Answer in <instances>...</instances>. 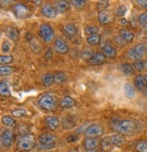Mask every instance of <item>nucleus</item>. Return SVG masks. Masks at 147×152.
<instances>
[{
    "instance_id": "1",
    "label": "nucleus",
    "mask_w": 147,
    "mask_h": 152,
    "mask_svg": "<svg viewBox=\"0 0 147 152\" xmlns=\"http://www.w3.org/2000/svg\"><path fill=\"white\" fill-rule=\"evenodd\" d=\"M111 127L117 131L119 134L123 136H129L135 132L136 124L130 119H122V120H113Z\"/></svg>"
},
{
    "instance_id": "2",
    "label": "nucleus",
    "mask_w": 147,
    "mask_h": 152,
    "mask_svg": "<svg viewBox=\"0 0 147 152\" xmlns=\"http://www.w3.org/2000/svg\"><path fill=\"white\" fill-rule=\"evenodd\" d=\"M38 106L48 112H54L58 107L57 98L53 94H45L38 100Z\"/></svg>"
},
{
    "instance_id": "3",
    "label": "nucleus",
    "mask_w": 147,
    "mask_h": 152,
    "mask_svg": "<svg viewBox=\"0 0 147 152\" xmlns=\"http://www.w3.org/2000/svg\"><path fill=\"white\" fill-rule=\"evenodd\" d=\"M35 146V136L32 134H26L19 137L17 144V149L20 152L30 151Z\"/></svg>"
},
{
    "instance_id": "4",
    "label": "nucleus",
    "mask_w": 147,
    "mask_h": 152,
    "mask_svg": "<svg viewBox=\"0 0 147 152\" xmlns=\"http://www.w3.org/2000/svg\"><path fill=\"white\" fill-rule=\"evenodd\" d=\"M147 55V44H138L133 47L128 52L127 56L132 59L135 61L142 60Z\"/></svg>"
},
{
    "instance_id": "5",
    "label": "nucleus",
    "mask_w": 147,
    "mask_h": 152,
    "mask_svg": "<svg viewBox=\"0 0 147 152\" xmlns=\"http://www.w3.org/2000/svg\"><path fill=\"white\" fill-rule=\"evenodd\" d=\"M57 140V137L52 134H43L39 136L38 141L40 144V149H51L55 147Z\"/></svg>"
},
{
    "instance_id": "6",
    "label": "nucleus",
    "mask_w": 147,
    "mask_h": 152,
    "mask_svg": "<svg viewBox=\"0 0 147 152\" xmlns=\"http://www.w3.org/2000/svg\"><path fill=\"white\" fill-rule=\"evenodd\" d=\"M39 36L45 41L46 43H51L55 38V32L53 30L50 25L44 23L39 26L38 30Z\"/></svg>"
},
{
    "instance_id": "7",
    "label": "nucleus",
    "mask_w": 147,
    "mask_h": 152,
    "mask_svg": "<svg viewBox=\"0 0 147 152\" xmlns=\"http://www.w3.org/2000/svg\"><path fill=\"white\" fill-rule=\"evenodd\" d=\"M13 13L17 18H26L30 16V8L24 4H16L13 7Z\"/></svg>"
},
{
    "instance_id": "8",
    "label": "nucleus",
    "mask_w": 147,
    "mask_h": 152,
    "mask_svg": "<svg viewBox=\"0 0 147 152\" xmlns=\"http://www.w3.org/2000/svg\"><path fill=\"white\" fill-rule=\"evenodd\" d=\"M104 128L101 125H97V124L89 126V128L85 132V136L90 137H98L104 135Z\"/></svg>"
},
{
    "instance_id": "9",
    "label": "nucleus",
    "mask_w": 147,
    "mask_h": 152,
    "mask_svg": "<svg viewBox=\"0 0 147 152\" xmlns=\"http://www.w3.org/2000/svg\"><path fill=\"white\" fill-rule=\"evenodd\" d=\"M14 140V132L11 129H6L1 134V142L2 145L6 148H8L12 145Z\"/></svg>"
},
{
    "instance_id": "10",
    "label": "nucleus",
    "mask_w": 147,
    "mask_h": 152,
    "mask_svg": "<svg viewBox=\"0 0 147 152\" xmlns=\"http://www.w3.org/2000/svg\"><path fill=\"white\" fill-rule=\"evenodd\" d=\"M41 13H42V15L45 16L46 18H56L57 11H56V8L52 4L46 3L41 8Z\"/></svg>"
},
{
    "instance_id": "11",
    "label": "nucleus",
    "mask_w": 147,
    "mask_h": 152,
    "mask_svg": "<svg viewBox=\"0 0 147 152\" xmlns=\"http://www.w3.org/2000/svg\"><path fill=\"white\" fill-rule=\"evenodd\" d=\"M53 48H54V50L58 54H66L68 52L67 45H66L65 41L61 37H57L56 39Z\"/></svg>"
},
{
    "instance_id": "12",
    "label": "nucleus",
    "mask_w": 147,
    "mask_h": 152,
    "mask_svg": "<svg viewBox=\"0 0 147 152\" xmlns=\"http://www.w3.org/2000/svg\"><path fill=\"white\" fill-rule=\"evenodd\" d=\"M101 144V141L97 139V137H87L84 140V148L85 150H93V149H97L99 145Z\"/></svg>"
},
{
    "instance_id": "13",
    "label": "nucleus",
    "mask_w": 147,
    "mask_h": 152,
    "mask_svg": "<svg viewBox=\"0 0 147 152\" xmlns=\"http://www.w3.org/2000/svg\"><path fill=\"white\" fill-rule=\"evenodd\" d=\"M135 86L140 91H144L147 88V76L138 75L135 79Z\"/></svg>"
},
{
    "instance_id": "14",
    "label": "nucleus",
    "mask_w": 147,
    "mask_h": 152,
    "mask_svg": "<svg viewBox=\"0 0 147 152\" xmlns=\"http://www.w3.org/2000/svg\"><path fill=\"white\" fill-rule=\"evenodd\" d=\"M45 123L49 129L54 131L59 127V118L55 116H48L45 118Z\"/></svg>"
},
{
    "instance_id": "15",
    "label": "nucleus",
    "mask_w": 147,
    "mask_h": 152,
    "mask_svg": "<svg viewBox=\"0 0 147 152\" xmlns=\"http://www.w3.org/2000/svg\"><path fill=\"white\" fill-rule=\"evenodd\" d=\"M98 20L101 25H107L113 20L112 14L108 10L100 11L98 14Z\"/></svg>"
},
{
    "instance_id": "16",
    "label": "nucleus",
    "mask_w": 147,
    "mask_h": 152,
    "mask_svg": "<svg viewBox=\"0 0 147 152\" xmlns=\"http://www.w3.org/2000/svg\"><path fill=\"white\" fill-rule=\"evenodd\" d=\"M63 31L64 34L68 38H72L76 36L77 28L74 24H65L63 26Z\"/></svg>"
},
{
    "instance_id": "17",
    "label": "nucleus",
    "mask_w": 147,
    "mask_h": 152,
    "mask_svg": "<svg viewBox=\"0 0 147 152\" xmlns=\"http://www.w3.org/2000/svg\"><path fill=\"white\" fill-rule=\"evenodd\" d=\"M105 57L102 52H97L95 53L92 56V58L88 60V63L92 66H96V65H101L105 61Z\"/></svg>"
},
{
    "instance_id": "18",
    "label": "nucleus",
    "mask_w": 147,
    "mask_h": 152,
    "mask_svg": "<svg viewBox=\"0 0 147 152\" xmlns=\"http://www.w3.org/2000/svg\"><path fill=\"white\" fill-rule=\"evenodd\" d=\"M102 53L104 54V56L105 58H114L116 56V49L111 45H105L102 48Z\"/></svg>"
},
{
    "instance_id": "19",
    "label": "nucleus",
    "mask_w": 147,
    "mask_h": 152,
    "mask_svg": "<svg viewBox=\"0 0 147 152\" xmlns=\"http://www.w3.org/2000/svg\"><path fill=\"white\" fill-rule=\"evenodd\" d=\"M60 107L64 109H67V108H71L75 105V100L71 98L69 96H66L60 101Z\"/></svg>"
},
{
    "instance_id": "20",
    "label": "nucleus",
    "mask_w": 147,
    "mask_h": 152,
    "mask_svg": "<svg viewBox=\"0 0 147 152\" xmlns=\"http://www.w3.org/2000/svg\"><path fill=\"white\" fill-rule=\"evenodd\" d=\"M6 34L8 38H10L13 41H17L19 37V33L17 28L13 26H8L6 28Z\"/></svg>"
},
{
    "instance_id": "21",
    "label": "nucleus",
    "mask_w": 147,
    "mask_h": 152,
    "mask_svg": "<svg viewBox=\"0 0 147 152\" xmlns=\"http://www.w3.org/2000/svg\"><path fill=\"white\" fill-rule=\"evenodd\" d=\"M120 69L125 76H132L135 74V67L129 63H124L120 66Z\"/></svg>"
},
{
    "instance_id": "22",
    "label": "nucleus",
    "mask_w": 147,
    "mask_h": 152,
    "mask_svg": "<svg viewBox=\"0 0 147 152\" xmlns=\"http://www.w3.org/2000/svg\"><path fill=\"white\" fill-rule=\"evenodd\" d=\"M119 36L121 37L126 43H130L135 38V35H133L131 31L126 29H121L119 32Z\"/></svg>"
},
{
    "instance_id": "23",
    "label": "nucleus",
    "mask_w": 147,
    "mask_h": 152,
    "mask_svg": "<svg viewBox=\"0 0 147 152\" xmlns=\"http://www.w3.org/2000/svg\"><path fill=\"white\" fill-rule=\"evenodd\" d=\"M110 140L114 144V146H117V147L122 146L125 143V137L121 134H114L113 136L110 137Z\"/></svg>"
},
{
    "instance_id": "24",
    "label": "nucleus",
    "mask_w": 147,
    "mask_h": 152,
    "mask_svg": "<svg viewBox=\"0 0 147 152\" xmlns=\"http://www.w3.org/2000/svg\"><path fill=\"white\" fill-rule=\"evenodd\" d=\"M124 91H125V94L128 99H133L135 96V88L133 85L129 84V83L125 84Z\"/></svg>"
},
{
    "instance_id": "25",
    "label": "nucleus",
    "mask_w": 147,
    "mask_h": 152,
    "mask_svg": "<svg viewBox=\"0 0 147 152\" xmlns=\"http://www.w3.org/2000/svg\"><path fill=\"white\" fill-rule=\"evenodd\" d=\"M54 83H55L54 75L51 73H47V74L44 75V77H42V84L46 88L51 87Z\"/></svg>"
},
{
    "instance_id": "26",
    "label": "nucleus",
    "mask_w": 147,
    "mask_h": 152,
    "mask_svg": "<svg viewBox=\"0 0 147 152\" xmlns=\"http://www.w3.org/2000/svg\"><path fill=\"white\" fill-rule=\"evenodd\" d=\"M100 146H101V149L103 151H109V150H111L113 148L114 144L112 143L110 137H105V139L101 140Z\"/></svg>"
},
{
    "instance_id": "27",
    "label": "nucleus",
    "mask_w": 147,
    "mask_h": 152,
    "mask_svg": "<svg viewBox=\"0 0 147 152\" xmlns=\"http://www.w3.org/2000/svg\"><path fill=\"white\" fill-rule=\"evenodd\" d=\"M54 78H55V83L57 85L64 84L66 81V76L63 71H56L54 74Z\"/></svg>"
},
{
    "instance_id": "28",
    "label": "nucleus",
    "mask_w": 147,
    "mask_h": 152,
    "mask_svg": "<svg viewBox=\"0 0 147 152\" xmlns=\"http://www.w3.org/2000/svg\"><path fill=\"white\" fill-rule=\"evenodd\" d=\"M56 9L60 13H64L70 9V4L67 1H57L56 2Z\"/></svg>"
},
{
    "instance_id": "29",
    "label": "nucleus",
    "mask_w": 147,
    "mask_h": 152,
    "mask_svg": "<svg viewBox=\"0 0 147 152\" xmlns=\"http://www.w3.org/2000/svg\"><path fill=\"white\" fill-rule=\"evenodd\" d=\"M0 93H1L2 96H11L9 88L5 81H1V83H0Z\"/></svg>"
},
{
    "instance_id": "30",
    "label": "nucleus",
    "mask_w": 147,
    "mask_h": 152,
    "mask_svg": "<svg viewBox=\"0 0 147 152\" xmlns=\"http://www.w3.org/2000/svg\"><path fill=\"white\" fill-rule=\"evenodd\" d=\"M101 41V36L96 34V35H93L89 36L87 37V43L91 46H96L100 43Z\"/></svg>"
},
{
    "instance_id": "31",
    "label": "nucleus",
    "mask_w": 147,
    "mask_h": 152,
    "mask_svg": "<svg viewBox=\"0 0 147 152\" xmlns=\"http://www.w3.org/2000/svg\"><path fill=\"white\" fill-rule=\"evenodd\" d=\"M2 123L4 125L7 126V127H10V128H15L16 127V121L14 118H12V117H9V116H3L2 118Z\"/></svg>"
},
{
    "instance_id": "32",
    "label": "nucleus",
    "mask_w": 147,
    "mask_h": 152,
    "mask_svg": "<svg viewBox=\"0 0 147 152\" xmlns=\"http://www.w3.org/2000/svg\"><path fill=\"white\" fill-rule=\"evenodd\" d=\"M15 71V68L10 66H0V74L1 76H8Z\"/></svg>"
},
{
    "instance_id": "33",
    "label": "nucleus",
    "mask_w": 147,
    "mask_h": 152,
    "mask_svg": "<svg viewBox=\"0 0 147 152\" xmlns=\"http://www.w3.org/2000/svg\"><path fill=\"white\" fill-rule=\"evenodd\" d=\"M135 149L137 152H147V141L140 140L135 145Z\"/></svg>"
},
{
    "instance_id": "34",
    "label": "nucleus",
    "mask_w": 147,
    "mask_h": 152,
    "mask_svg": "<svg viewBox=\"0 0 147 152\" xmlns=\"http://www.w3.org/2000/svg\"><path fill=\"white\" fill-rule=\"evenodd\" d=\"M11 115L12 117H15V118H21V117H25L28 115V112H26V110L23 108H17V109L13 110L11 112Z\"/></svg>"
},
{
    "instance_id": "35",
    "label": "nucleus",
    "mask_w": 147,
    "mask_h": 152,
    "mask_svg": "<svg viewBox=\"0 0 147 152\" xmlns=\"http://www.w3.org/2000/svg\"><path fill=\"white\" fill-rule=\"evenodd\" d=\"M85 34L89 35V36H93V35H96L99 31L98 27L95 26H88L85 27Z\"/></svg>"
},
{
    "instance_id": "36",
    "label": "nucleus",
    "mask_w": 147,
    "mask_h": 152,
    "mask_svg": "<svg viewBox=\"0 0 147 152\" xmlns=\"http://www.w3.org/2000/svg\"><path fill=\"white\" fill-rule=\"evenodd\" d=\"M133 67H135V69H136L137 71H144L146 70L145 69V61H143V60H140V61H135V63L133 64Z\"/></svg>"
},
{
    "instance_id": "37",
    "label": "nucleus",
    "mask_w": 147,
    "mask_h": 152,
    "mask_svg": "<svg viewBox=\"0 0 147 152\" xmlns=\"http://www.w3.org/2000/svg\"><path fill=\"white\" fill-rule=\"evenodd\" d=\"M70 2L76 8H84L86 5V1L85 0H71Z\"/></svg>"
},
{
    "instance_id": "38",
    "label": "nucleus",
    "mask_w": 147,
    "mask_h": 152,
    "mask_svg": "<svg viewBox=\"0 0 147 152\" xmlns=\"http://www.w3.org/2000/svg\"><path fill=\"white\" fill-rule=\"evenodd\" d=\"M138 22L142 26L147 27V13L141 14V15L138 17Z\"/></svg>"
},
{
    "instance_id": "39",
    "label": "nucleus",
    "mask_w": 147,
    "mask_h": 152,
    "mask_svg": "<svg viewBox=\"0 0 147 152\" xmlns=\"http://www.w3.org/2000/svg\"><path fill=\"white\" fill-rule=\"evenodd\" d=\"M93 51L90 49V48H85L84 51H83V54H82V58H84V59H87V60H89L91 58H92V56H93Z\"/></svg>"
},
{
    "instance_id": "40",
    "label": "nucleus",
    "mask_w": 147,
    "mask_h": 152,
    "mask_svg": "<svg viewBox=\"0 0 147 152\" xmlns=\"http://www.w3.org/2000/svg\"><path fill=\"white\" fill-rule=\"evenodd\" d=\"M13 61V57L12 56H1L0 57V63L2 65L9 64Z\"/></svg>"
},
{
    "instance_id": "41",
    "label": "nucleus",
    "mask_w": 147,
    "mask_h": 152,
    "mask_svg": "<svg viewBox=\"0 0 147 152\" xmlns=\"http://www.w3.org/2000/svg\"><path fill=\"white\" fill-rule=\"evenodd\" d=\"M125 13H126V7L124 5L118 7V8L116 9V15L118 17H124Z\"/></svg>"
},
{
    "instance_id": "42",
    "label": "nucleus",
    "mask_w": 147,
    "mask_h": 152,
    "mask_svg": "<svg viewBox=\"0 0 147 152\" xmlns=\"http://www.w3.org/2000/svg\"><path fill=\"white\" fill-rule=\"evenodd\" d=\"M114 42H115V44L116 45H118L119 47H125V44H126V42L121 37H114Z\"/></svg>"
},
{
    "instance_id": "43",
    "label": "nucleus",
    "mask_w": 147,
    "mask_h": 152,
    "mask_svg": "<svg viewBox=\"0 0 147 152\" xmlns=\"http://www.w3.org/2000/svg\"><path fill=\"white\" fill-rule=\"evenodd\" d=\"M108 5H109L108 1H99V2L97 3V7H98V8H99L101 11L106 10V7H108Z\"/></svg>"
},
{
    "instance_id": "44",
    "label": "nucleus",
    "mask_w": 147,
    "mask_h": 152,
    "mask_svg": "<svg viewBox=\"0 0 147 152\" xmlns=\"http://www.w3.org/2000/svg\"><path fill=\"white\" fill-rule=\"evenodd\" d=\"M79 140V136L77 134H71L67 137V142H75Z\"/></svg>"
},
{
    "instance_id": "45",
    "label": "nucleus",
    "mask_w": 147,
    "mask_h": 152,
    "mask_svg": "<svg viewBox=\"0 0 147 152\" xmlns=\"http://www.w3.org/2000/svg\"><path fill=\"white\" fill-rule=\"evenodd\" d=\"M10 50V44L9 42H7V41H5V42L2 44V51L7 53Z\"/></svg>"
},
{
    "instance_id": "46",
    "label": "nucleus",
    "mask_w": 147,
    "mask_h": 152,
    "mask_svg": "<svg viewBox=\"0 0 147 152\" xmlns=\"http://www.w3.org/2000/svg\"><path fill=\"white\" fill-rule=\"evenodd\" d=\"M137 4H139L142 7L147 10V0H137Z\"/></svg>"
},
{
    "instance_id": "47",
    "label": "nucleus",
    "mask_w": 147,
    "mask_h": 152,
    "mask_svg": "<svg viewBox=\"0 0 147 152\" xmlns=\"http://www.w3.org/2000/svg\"><path fill=\"white\" fill-rule=\"evenodd\" d=\"M45 57H46V59H50V58H52V50H51L50 48H49L48 50H46Z\"/></svg>"
},
{
    "instance_id": "48",
    "label": "nucleus",
    "mask_w": 147,
    "mask_h": 152,
    "mask_svg": "<svg viewBox=\"0 0 147 152\" xmlns=\"http://www.w3.org/2000/svg\"><path fill=\"white\" fill-rule=\"evenodd\" d=\"M120 22H121V25L122 26H128V21L126 20V19H125V18H122L121 19V21H120Z\"/></svg>"
},
{
    "instance_id": "49",
    "label": "nucleus",
    "mask_w": 147,
    "mask_h": 152,
    "mask_svg": "<svg viewBox=\"0 0 147 152\" xmlns=\"http://www.w3.org/2000/svg\"><path fill=\"white\" fill-rule=\"evenodd\" d=\"M85 152H103L102 149H93V150H85Z\"/></svg>"
},
{
    "instance_id": "50",
    "label": "nucleus",
    "mask_w": 147,
    "mask_h": 152,
    "mask_svg": "<svg viewBox=\"0 0 147 152\" xmlns=\"http://www.w3.org/2000/svg\"><path fill=\"white\" fill-rule=\"evenodd\" d=\"M143 93H144V95H145V96H147V88L143 91Z\"/></svg>"
},
{
    "instance_id": "51",
    "label": "nucleus",
    "mask_w": 147,
    "mask_h": 152,
    "mask_svg": "<svg viewBox=\"0 0 147 152\" xmlns=\"http://www.w3.org/2000/svg\"><path fill=\"white\" fill-rule=\"evenodd\" d=\"M145 69L147 70V60H145Z\"/></svg>"
},
{
    "instance_id": "52",
    "label": "nucleus",
    "mask_w": 147,
    "mask_h": 152,
    "mask_svg": "<svg viewBox=\"0 0 147 152\" xmlns=\"http://www.w3.org/2000/svg\"><path fill=\"white\" fill-rule=\"evenodd\" d=\"M68 152H76V150H70V151H68Z\"/></svg>"
}]
</instances>
